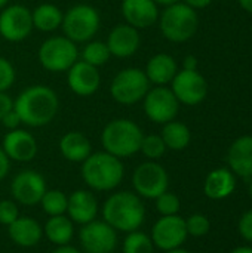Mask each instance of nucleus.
Masks as SVG:
<instances>
[{"label":"nucleus","mask_w":252,"mask_h":253,"mask_svg":"<svg viewBox=\"0 0 252 253\" xmlns=\"http://www.w3.org/2000/svg\"><path fill=\"white\" fill-rule=\"evenodd\" d=\"M58 108V95L43 84L24 89L13 101V110L18 113L21 123L30 127H40L50 123L56 116Z\"/></svg>","instance_id":"1"},{"label":"nucleus","mask_w":252,"mask_h":253,"mask_svg":"<svg viewBox=\"0 0 252 253\" xmlns=\"http://www.w3.org/2000/svg\"><path fill=\"white\" fill-rule=\"evenodd\" d=\"M104 221L116 231L132 233L144 222L146 209L141 199L129 191H120L108 197L102 208Z\"/></svg>","instance_id":"2"},{"label":"nucleus","mask_w":252,"mask_h":253,"mask_svg":"<svg viewBox=\"0 0 252 253\" xmlns=\"http://www.w3.org/2000/svg\"><path fill=\"white\" fill-rule=\"evenodd\" d=\"M123 165L119 157L101 151L91 154L82 166L85 182L97 191H108L116 188L123 179Z\"/></svg>","instance_id":"3"},{"label":"nucleus","mask_w":252,"mask_h":253,"mask_svg":"<svg viewBox=\"0 0 252 253\" xmlns=\"http://www.w3.org/2000/svg\"><path fill=\"white\" fill-rule=\"evenodd\" d=\"M144 135L140 126L129 119L111 120L101 133V142L107 153L122 159L140 151Z\"/></svg>","instance_id":"4"},{"label":"nucleus","mask_w":252,"mask_h":253,"mask_svg":"<svg viewBox=\"0 0 252 253\" xmlns=\"http://www.w3.org/2000/svg\"><path fill=\"white\" fill-rule=\"evenodd\" d=\"M159 21L162 34L174 43H183L192 39L199 25V18L195 9L180 1L166 6Z\"/></svg>","instance_id":"5"},{"label":"nucleus","mask_w":252,"mask_h":253,"mask_svg":"<svg viewBox=\"0 0 252 253\" xmlns=\"http://www.w3.org/2000/svg\"><path fill=\"white\" fill-rule=\"evenodd\" d=\"M100 13L91 4H76L62 15L64 36L74 43L89 42L100 30Z\"/></svg>","instance_id":"6"},{"label":"nucleus","mask_w":252,"mask_h":253,"mask_svg":"<svg viewBox=\"0 0 252 253\" xmlns=\"http://www.w3.org/2000/svg\"><path fill=\"white\" fill-rule=\"evenodd\" d=\"M77 59V46L65 36L49 37L39 47V61L42 67L50 73L68 71Z\"/></svg>","instance_id":"7"},{"label":"nucleus","mask_w":252,"mask_h":253,"mask_svg":"<svg viewBox=\"0 0 252 253\" xmlns=\"http://www.w3.org/2000/svg\"><path fill=\"white\" fill-rule=\"evenodd\" d=\"M150 90V82L144 70L131 67L119 71L110 84V93L113 99L123 105H132L144 99Z\"/></svg>","instance_id":"8"},{"label":"nucleus","mask_w":252,"mask_h":253,"mask_svg":"<svg viewBox=\"0 0 252 253\" xmlns=\"http://www.w3.org/2000/svg\"><path fill=\"white\" fill-rule=\"evenodd\" d=\"M134 188L144 199H157L168 191L169 178L163 166L156 162H146L134 172Z\"/></svg>","instance_id":"9"},{"label":"nucleus","mask_w":252,"mask_h":253,"mask_svg":"<svg viewBox=\"0 0 252 253\" xmlns=\"http://www.w3.org/2000/svg\"><path fill=\"white\" fill-rule=\"evenodd\" d=\"M31 10L22 4H10L0 12V36L12 43L25 40L33 30Z\"/></svg>","instance_id":"10"},{"label":"nucleus","mask_w":252,"mask_h":253,"mask_svg":"<svg viewBox=\"0 0 252 253\" xmlns=\"http://www.w3.org/2000/svg\"><path fill=\"white\" fill-rule=\"evenodd\" d=\"M178 99L166 86H156L144 96L146 116L154 123L165 125L168 122H172L178 114Z\"/></svg>","instance_id":"11"},{"label":"nucleus","mask_w":252,"mask_h":253,"mask_svg":"<svg viewBox=\"0 0 252 253\" xmlns=\"http://www.w3.org/2000/svg\"><path fill=\"white\" fill-rule=\"evenodd\" d=\"M172 92L178 102L186 105L201 104L208 93V83L198 70H181L172 79Z\"/></svg>","instance_id":"12"},{"label":"nucleus","mask_w":252,"mask_h":253,"mask_svg":"<svg viewBox=\"0 0 252 253\" xmlns=\"http://www.w3.org/2000/svg\"><path fill=\"white\" fill-rule=\"evenodd\" d=\"M186 221L178 215L162 216L151 230V242L162 251H172L181 248L187 239Z\"/></svg>","instance_id":"13"},{"label":"nucleus","mask_w":252,"mask_h":253,"mask_svg":"<svg viewBox=\"0 0 252 253\" xmlns=\"http://www.w3.org/2000/svg\"><path fill=\"white\" fill-rule=\"evenodd\" d=\"M85 253H111L117 245L116 230L105 221H92L85 224L79 234Z\"/></svg>","instance_id":"14"},{"label":"nucleus","mask_w":252,"mask_h":253,"mask_svg":"<svg viewBox=\"0 0 252 253\" xmlns=\"http://www.w3.org/2000/svg\"><path fill=\"white\" fill-rule=\"evenodd\" d=\"M10 191L15 200L21 205L34 206L40 203L42 197L45 196L46 184L40 173L34 170H22L13 178Z\"/></svg>","instance_id":"15"},{"label":"nucleus","mask_w":252,"mask_h":253,"mask_svg":"<svg viewBox=\"0 0 252 253\" xmlns=\"http://www.w3.org/2000/svg\"><path fill=\"white\" fill-rule=\"evenodd\" d=\"M101 76L98 68L85 62L77 61L67 71V84L77 96H91L100 89Z\"/></svg>","instance_id":"16"},{"label":"nucleus","mask_w":252,"mask_h":253,"mask_svg":"<svg viewBox=\"0 0 252 253\" xmlns=\"http://www.w3.org/2000/svg\"><path fill=\"white\" fill-rule=\"evenodd\" d=\"M105 43L113 56L129 58L138 50L141 37L135 27L129 24H119L110 31Z\"/></svg>","instance_id":"17"},{"label":"nucleus","mask_w":252,"mask_h":253,"mask_svg":"<svg viewBox=\"0 0 252 253\" xmlns=\"http://www.w3.org/2000/svg\"><path fill=\"white\" fill-rule=\"evenodd\" d=\"M3 151L9 160L15 162H30L37 154V142L34 136L22 129L9 130L3 139Z\"/></svg>","instance_id":"18"},{"label":"nucleus","mask_w":252,"mask_h":253,"mask_svg":"<svg viewBox=\"0 0 252 253\" xmlns=\"http://www.w3.org/2000/svg\"><path fill=\"white\" fill-rule=\"evenodd\" d=\"M122 15L126 24L138 28H149L159 19V9L153 0H123Z\"/></svg>","instance_id":"19"},{"label":"nucleus","mask_w":252,"mask_h":253,"mask_svg":"<svg viewBox=\"0 0 252 253\" xmlns=\"http://www.w3.org/2000/svg\"><path fill=\"white\" fill-rule=\"evenodd\" d=\"M67 212L74 222L85 225L95 221V216L98 213V202L92 193L77 190L68 197Z\"/></svg>","instance_id":"20"},{"label":"nucleus","mask_w":252,"mask_h":253,"mask_svg":"<svg viewBox=\"0 0 252 253\" xmlns=\"http://www.w3.org/2000/svg\"><path fill=\"white\" fill-rule=\"evenodd\" d=\"M227 162L236 175L242 178L252 176V135L238 138L227 154Z\"/></svg>","instance_id":"21"},{"label":"nucleus","mask_w":252,"mask_h":253,"mask_svg":"<svg viewBox=\"0 0 252 253\" xmlns=\"http://www.w3.org/2000/svg\"><path fill=\"white\" fill-rule=\"evenodd\" d=\"M144 73L150 83H154L156 86H165L172 82V79L178 73V67L171 55L157 53L149 59Z\"/></svg>","instance_id":"22"},{"label":"nucleus","mask_w":252,"mask_h":253,"mask_svg":"<svg viewBox=\"0 0 252 253\" xmlns=\"http://www.w3.org/2000/svg\"><path fill=\"white\" fill-rule=\"evenodd\" d=\"M7 233L9 237L13 240V243H16L21 248H33L36 246L43 234V230L40 228V225L37 224V221H34L33 218L28 216H22V218H16L10 225H7Z\"/></svg>","instance_id":"23"},{"label":"nucleus","mask_w":252,"mask_h":253,"mask_svg":"<svg viewBox=\"0 0 252 253\" xmlns=\"http://www.w3.org/2000/svg\"><path fill=\"white\" fill-rule=\"evenodd\" d=\"M235 188H236L235 175L232 170L224 169V168L212 170L206 176L205 185H203V191L206 197L212 200H223V199L230 197Z\"/></svg>","instance_id":"24"},{"label":"nucleus","mask_w":252,"mask_h":253,"mask_svg":"<svg viewBox=\"0 0 252 253\" xmlns=\"http://www.w3.org/2000/svg\"><path fill=\"white\" fill-rule=\"evenodd\" d=\"M59 150H61V154L70 160V162H74V163H80V162H85L92 153V147H91V142L89 139L80 133V132H68L65 133L61 141H59Z\"/></svg>","instance_id":"25"},{"label":"nucleus","mask_w":252,"mask_h":253,"mask_svg":"<svg viewBox=\"0 0 252 253\" xmlns=\"http://www.w3.org/2000/svg\"><path fill=\"white\" fill-rule=\"evenodd\" d=\"M62 12L58 6L50 4V3H43L39 4L34 10H31V18H33V27L49 33L61 27L62 24Z\"/></svg>","instance_id":"26"},{"label":"nucleus","mask_w":252,"mask_h":253,"mask_svg":"<svg viewBox=\"0 0 252 253\" xmlns=\"http://www.w3.org/2000/svg\"><path fill=\"white\" fill-rule=\"evenodd\" d=\"M160 136H162L166 148L174 150V151L184 150L190 144V139H192L190 129L184 123L175 122V120L165 123Z\"/></svg>","instance_id":"27"},{"label":"nucleus","mask_w":252,"mask_h":253,"mask_svg":"<svg viewBox=\"0 0 252 253\" xmlns=\"http://www.w3.org/2000/svg\"><path fill=\"white\" fill-rule=\"evenodd\" d=\"M73 222L64 215L50 216L45 225L46 237L56 246H65L73 239Z\"/></svg>","instance_id":"28"},{"label":"nucleus","mask_w":252,"mask_h":253,"mask_svg":"<svg viewBox=\"0 0 252 253\" xmlns=\"http://www.w3.org/2000/svg\"><path fill=\"white\" fill-rule=\"evenodd\" d=\"M110 56H111V53L107 47V43L100 42V40L89 42L82 50V61H85L97 68L104 65L110 59Z\"/></svg>","instance_id":"29"},{"label":"nucleus","mask_w":252,"mask_h":253,"mask_svg":"<svg viewBox=\"0 0 252 253\" xmlns=\"http://www.w3.org/2000/svg\"><path fill=\"white\" fill-rule=\"evenodd\" d=\"M67 202H68V199L65 197V194L58 190L46 191L40 200L43 211L50 216H58V215H62L64 212H67Z\"/></svg>","instance_id":"30"},{"label":"nucleus","mask_w":252,"mask_h":253,"mask_svg":"<svg viewBox=\"0 0 252 253\" xmlns=\"http://www.w3.org/2000/svg\"><path fill=\"white\" fill-rule=\"evenodd\" d=\"M154 245L151 237L140 231H132L123 242V253H153Z\"/></svg>","instance_id":"31"},{"label":"nucleus","mask_w":252,"mask_h":253,"mask_svg":"<svg viewBox=\"0 0 252 253\" xmlns=\"http://www.w3.org/2000/svg\"><path fill=\"white\" fill-rule=\"evenodd\" d=\"M140 151L151 160H156L159 157H162L166 151V145L162 139L160 135H147L143 138L141 141V147Z\"/></svg>","instance_id":"32"},{"label":"nucleus","mask_w":252,"mask_h":253,"mask_svg":"<svg viewBox=\"0 0 252 253\" xmlns=\"http://www.w3.org/2000/svg\"><path fill=\"white\" fill-rule=\"evenodd\" d=\"M156 208H157V212L162 216L177 215L178 211H180V199L174 193L165 191L163 194H160L156 199Z\"/></svg>","instance_id":"33"},{"label":"nucleus","mask_w":252,"mask_h":253,"mask_svg":"<svg viewBox=\"0 0 252 253\" xmlns=\"http://www.w3.org/2000/svg\"><path fill=\"white\" fill-rule=\"evenodd\" d=\"M186 221V230H187V234L193 236V237H202V236H206L209 228H211V224H209V219L205 216V215H201V213H195L192 216H189Z\"/></svg>","instance_id":"34"},{"label":"nucleus","mask_w":252,"mask_h":253,"mask_svg":"<svg viewBox=\"0 0 252 253\" xmlns=\"http://www.w3.org/2000/svg\"><path fill=\"white\" fill-rule=\"evenodd\" d=\"M15 82V68L6 58L0 56V92H6Z\"/></svg>","instance_id":"35"},{"label":"nucleus","mask_w":252,"mask_h":253,"mask_svg":"<svg viewBox=\"0 0 252 253\" xmlns=\"http://www.w3.org/2000/svg\"><path fill=\"white\" fill-rule=\"evenodd\" d=\"M18 218V208L10 200L0 202V224L10 225Z\"/></svg>","instance_id":"36"},{"label":"nucleus","mask_w":252,"mask_h":253,"mask_svg":"<svg viewBox=\"0 0 252 253\" xmlns=\"http://www.w3.org/2000/svg\"><path fill=\"white\" fill-rule=\"evenodd\" d=\"M239 234L242 239L252 243V209L242 215L239 221Z\"/></svg>","instance_id":"37"},{"label":"nucleus","mask_w":252,"mask_h":253,"mask_svg":"<svg viewBox=\"0 0 252 253\" xmlns=\"http://www.w3.org/2000/svg\"><path fill=\"white\" fill-rule=\"evenodd\" d=\"M1 123L6 129L13 130V129H18V126L21 125V119L15 110H10L7 114H4V117L1 119Z\"/></svg>","instance_id":"38"},{"label":"nucleus","mask_w":252,"mask_h":253,"mask_svg":"<svg viewBox=\"0 0 252 253\" xmlns=\"http://www.w3.org/2000/svg\"><path fill=\"white\" fill-rule=\"evenodd\" d=\"M10 110H13V99L6 92H0V120Z\"/></svg>","instance_id":"39"},{"label":"nucleus","mask_w":252,"mask_h":253,"mask_svg":"<svg viewBox=\"0 0 252 253\" xmlns=\"http://www.w3.org/2000/svg\"><path fill=\"white\" fill-rule=\"evenodd\" d=\"M7 172H9V157L6 156L3 148H0V181L7 175Z\"/></svg>","instance_id":"40"},{"label":"nucleus","mask_w":252,"mask_h":253,"mask_svg":"<svg viewBox=\"0 0 252 253\" xmlns=\"http://www.w3.org/2000/svg\"><path fill=\"white\" fill-rule=\"evenodd\" d=\"M183 70H198V59L193 55H187L183 61Z\"/></svg>","instance_id":"41"},{"label":"nucleus","mask_w":252,"mask_h":253,"mask_svg":"<svg viewBox=\"0 0 252 253\" xmlns=\"http://www.w3.org/2000/svg\"><path fill=\"white\" fill-rule=\"evenodd\" d=\"M212 0H184V3L187 6H190L192 9H203L206 6L211 4Z\"/></svg>","instance_id":"42"},{"label":"nucleus","mask_w":252,"mask_h":253,"mask_svg":"<svg viewBox=\"0 0 252 253\" xmlns=\"http://www.w3.org/2000/svg\"><path fill=\"white\" fill-rule=\"evenodd\" d=\"M52 253H82V252H79L76 248H71V246L65 245V246H59L56 251H53Z\"/></svg>","instance_id":"43"},{"label":"nucleus","mask_w":252,"mask_h":253,"mask_svg":"<svg viewBox=\"0 0 252 253\" xmlns=\"http://www.w3.org/2000/svg\"><path fill=\"white\" fill-rule=\"evenodd\" d=\"M239 4H241L247 12L252 13V0H239Z\"/></svg>","instance_id":"44"},{"label":"nucleus","mask_w":252,"mask_h":253,"mask_svg":"<svg viewBox=\"0 0 252 253\" xmlns=\"http://www.w3.org/2000/svg\"><path fill=\"white\" fill-rule=\"evenodd\" d=\"M230 253H252V248H250V246H241V248H236L235 251H232Z\"/></svg>","instance_id":"45"},{"label":"nucleus","mask_w":252,"mask_h":253,"mask_svg":"<svg viewBox=\"0 0 252 253\" xmlns=\"http://www.w3.org/2000/svg\"><path fill=\"white\" fill-rule=\"evenodd\" d=\"M156 4H163V6H171L174 3H178L180 0H153Z\"/></svg>","instance_id":"46"},{"label":"nucleus","mask_w":252,"mask_h":253,"mask_svg":"<svg viewBox=\"0 0 252 253\" xmlns=\"http://www.w3.org/2000/svg\"><path fill=\"white\" fill-rule=\"evenodd\" d=\"M165 253H190L187 252V251H184V249H181V248H178V249H172V251H166Z\"/></svg>","instance_id":"47"},{"label":"nucleus","mask_w":252,"mask_h":253,"mask_svg":"<svg viewBox=\"0 0 252 253\" xmlns=\"http://www.w3.org/2000/svg\"><path fill=\"white\" fill-rule=\"evenodd\" d=\"M7 1H9V0H0V9H3V7H6V4H7Z\"/></svg>","instance_id":"48"},{"label":"nucleus","mask_w":252,"mask_h":253,"mask_svg":"<svg viewBox=\"0 0 252 253\" xmlns=\"http://www.w3.org/2000/svg\"><path fill=\"white\" fill-rule=\"evenodd\" d=\"M250 196H251V199H252V182H251V185H250Z\"/></svg>","instance_id":"49"}]
</instances>
